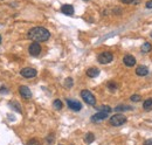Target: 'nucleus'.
I'll return each mask as SVG.
<instances>
[{
  "label": "nucleus",
  "instance_id": "1",
  "mask_svg": "<svg viewBox=\"0 0 152 145\" xmlns=\"http://www.w3.org/2000/svg\"><path fill=\"white\" fill-rule=\"evenodd\" d=\"M27 36H28V39L35 41V42H43L50 38V33L45 27H33L30 29Z\"/></svg>",
  "mask_w": 152,
  "mask_h": 145
},
{
  "label": "nucleus",
  "instance_id": "2",
  "mask_svg": "<svg viewBox=\"0 0 152 145\" xmlns=\"http://www.w3.org/2000/svg\"><path fill=\"white\" fill-rule=\"evenodd\" d=\"M81 97L83 98V101L87 103V104H89V105H95L96 104V98H95V96L91 94V91L89 90H87V89H84V90H82L81 91Z\"/></svg>",
  "mask_w": 152,
  "mask_h": 145
},
{
  "label": "nucleus",
  "instance_id": "3",
  "mask_svg": "<svg viewBox=\"0 0 152 145\" xmlns=\"http://www.w3.org/2000/svg\"><path fill=\"white\" fill-rule=\"evenodd\" d=\"M124 123H126V117L122 114H116L110 118V124L112 126H121Z\"/></svg>",
  "mask_w": 152,
  "mask_h": 145
},
{
  "label": "nucleus",
  "instance_id": "4",
  "mask_svg": "<svg viewBox=\"0 0 152 145\" xmlns=\"http://www.w3.org/2000/svg\"><path fill=\"white\" fill-rule=\"evenodd\" d=\"M98 62L99 63H102V64H108V63H110L112 60H114V55L110 53V52H103V53H101L99 55H98Z\"/></svg>",
  "mask_w": 152,
  "mask_h": 145
},
{
  "label": "nucleus",
  "instance_id": "5",
  "mask_svg": "<svg viewBox=\"0 0 152 145\" xmlns=\"http://www.w3.org/2000/svg\"><path fill=\"white\" fill-rule=\"evenodd\" d=\"M21 76H24L25 79H33L36 76L37 71L34 69V68H24L21 71H20Z\"/></svg>",
  "mask_w": 152,
  "mask_h": 145
},
{
  "label": "nucleus",
  "instance_id": "6",
  "mask_svg": "<svg viewBox=\"0 0 152 145\" xmlns=\"http://www.w3.org/2000/svg\"><path fill=\"white\" fill-rule=\"evenodd\" d=\"M28 50H30V54L32 56H37V55L41 53V46L39 45V42H35V41H34L30 46Z\"/></svg>",
  "mask_w": 152,
  "mask_h": 145
},
{
  "label": "nucleus",
  "instance_id": "7",
  "mask_svg": "<svg viewBox=\"0 0 152 145\" xmlns=\"http://www.w3.org/2000/svg\"><path fill=\"white\" fill-rule=\"evenodd\" d=\"M67 104L73 111H80L82 109V104L75 100H67Z\"/></svg>",
  "mask_w": 152,
  "mask_h": 145
},
{
  "label": "nucleus",
  "instance_id": "8",
  "mask_svg": "<svg viewBox=\"0 0 152 145\" xmlns=\"http://www.w3.org/2000/svg\"><path fill=\"white\" fill-rule=\"evenodd\" d=\"M108 116H109V113H105V111H98L97 114H95L94 116L91 117V122H92V123H97V122H99V120L105 119Z\"/></svg>",
  "mask_w": 152,
  "mask_h": 145
},
{
  "label": "nucleus",
  "instance_id": "9",
  "mask_svg": "<svg viewBox=\"0 0 152 145\" xmlns=\"http://www.w3.org/2000/svg\"><path fill=\"white\" fill-rule=\"evenodd\" d=\"M19 92H20L21 97L25 98V100L32 98V91L30 90V88L26 87V86H21V87L19 88Z\"/></svg>",
  "mask_w": 152,
  "mask_h": 145
},
{
  "label": "nucleus",
  "instance_id": "10",
  "mask_svg": "<svg viewBox=\"0 0 152 145\" xmlns=\"http://www.w3.org/2000/svg\"><path fill=\"white\" fill-rule=\"evenodd\" d=\"M123 62L128 67H133L136 64V58H133L132 55H125L124 58H123Z\"/></svg>",
  "mask_w": 152,
  "mask_h": 145
},
{
  "label": "nucleus",
  "instance_id": "11",
  "mask_svg": "<svg viewBox=\"0 0 152 145\" xmlns=\"http://www.w3.org/2000/svg\"><path fill=\"white\" fill-rule=\"evenodd\" d=\"M61 12L66 15H73L74 14V7L71 5H63L61 7Z\"/></svg>",
  "mask_w": 152,
  "mask_h": 145
},
{
  "label": "nucleus",
  "instance_id": "12",
  "mask_svg": "<svg viewBox=\"0 0 152 145\" xmlns=\"http://www.w3.org/2000/svg\"><path fill=\"white\" fill-rule=\"evenodd\" d=\"M148 73H149V69H148L145 66H139V67H137V69H136V74H137L138 76H145Z\"/></svg>",
  "mask_w": 152,
  "mask_h": 145
},
{
  "label": "nucleus",
  "instance_id": "13",
  "mask_svg": "<svg viewBox=\"0 0 152 145\" xmlns=\"http://www.w3.org/2000/svg\"><path fill=\"white\" fill-rule=\"evenodd\" d=\"M87 75L89 76V77H96V76H98L99 75V69L98 68H95V67H91L89 68L88 70H87Z\"/></svg>",
  "mask_w": 152,
  "mask_h": 145
},
{
  "label": "nucleus",
  "instance_id": "14",
  "mask_svg": "<svg viewBox=\"0 0 152 145\" xmlns=\"http://www.w3.org/2000/svg\"><path fill=\"white\" fill-rule=\"evenodd\" d=\"M94 141H95V136H94L92 132H88V133L84 136V142H86L87 144H90Z\"/></svg>",
  "mask_w": 152,
  "mask_h": 145
},
{
  "label": "nucleus",
  "instance_id": "15",
  "mask_svg": "<svg viewBox=\"0 0 152 145\" xmlns=\"http://www.w3.org/2000/svg\"><path fill=\"white\" fill-rule=\"evenodd\" d=\"M143 108H144V110H146V111L152 110V98H148V100L144 102Z\"/></svg>",
  "mask_w": 152,
  "mask_h": 145
},
{
  "label": "nucleus",
  "instance_id": "16",
  "mask_svg": "<svg viewBox=\"0 0 152 145\" xmlns=\"http://www.w3.org/2000/svg\"><path fill=\"white\" fill-rule=\"evenodd\" d=\"M151 49H152V46L150 42H144L142 45V52L143 53H149V52H151Z\"/></svg>",
  "mask_w": 152,
  "mask_h": 145
},
{
  "label": "nucleus",
  "instance_id": "17",
  "mask_svg": "<svg viewBox=\"0 0 152 145\" xmlns=\"http://www.w3.org/2000/svg\"><path fill=\"white\" fill-rule=\"evenodd\" d=\"M126 110H132V107H129V105H118L115 108V111L116 113H122V111H126Z\"/></svg>",
  "mask_w": 152,
  "mask_h": 145
},
{
  "label": "nucleus",
  "instance_id": "18",
  "mask_svg": "<svg viewBox=\"0 0 152 145\" xmlns=\"http://www.w3.org/2000/svg\"><path fill=\"white\" fill-rule=\"evenodd\" d=\"M53 105H54V108H55L56 110H61L62 107H63V104H62V102H61L60 100H55V101L53 102Z\"/></svg>",
  "mask_w": 152,
  "mask_h": 145
},
{
  "label": "nucleus",
  "instance_id": "19",
  "mask_svg": "<svg viewBox=\"0 0 152 145\" xmlns=\"http://www.w3.org/2000/svg\"><path fill=\"white\" fill-rule=\"evenodd\" d=\"M9 105H11L14 110H17L18 113H21V108H20V105H19V103H18V102H11V103H9Z\"/></svg>",
  "mask_w": 152,
  "mask_h": 145
},
{
  "label": "nucleus",
  "instance_id": "20",
  "mask_svg": "<svg viewBox=\"0 0 152 145\" xmlns=\"http://www.w3.org/2000/svg\"><path fill=\"white\" fill-rule=\"evenodd\" d=\"M98 111H105V113H109L110 114V111H111V108L110 107H108V105H102V107H97L96 108Z\"/></svg>",
  "mask_w": 152,
  "mask_h": 145
},
{
  "label": "nucleus",
  "instance_id": "21",
  "mask_svg": "<svg viewBox=\"0 0 152 145\" xmlns=\"http://www.w3.org/2000/svg\"><path fill=\"white\" fill-rule=\"evenodd\" d=\"M73 84H74V81H73V79H70V77L66 79V81H64V87L69 89V88L73 87Z\"/></svg>",
  "mask_w": 152,
  "mask_h": 145
},
{
  "label": "nucleus",
  "instance_id": "22",
  "mask_svg": "<svg viewBox=\"0 0 152 145\" xmlns=\"http://www.w3.org/2000/svg\"><path fill=\"white\" fill-rule=\"evenodd\" d=\"M130 100H131L132 102H139V101L142 100V96L138 95V94H135V95H132V96L130 97Z\"/></svg>",
  "mask_w": 152,
  "mask_h": 145
},
{
  "label": "nucleus",
  "instance_id": "23",
  "mask_svg": "<svg viewBox=\"0 0 152 145\" xmlns=\"http://www.w3.org/2000/svg\"><path fill=\"white\" fill-rule=\"evenodd\" d=\"M27 145H41V143L37 139H30V141H28Z\"/></svg>",
  "mask_w": 152,
  "mask_h": 145
},
{
  "label": "nucleus",
  "instance_id": "24",
  "mask_svg": "<svg viewBox=\"0 0 152 145\" xmlns=\"http://www.w3.org/2000/svg\"><path fill=\"white\" fill-rule=\"evenodd\" d=\"M108 88H109L111 91H114V90H116V89H117V84H116V83H114V82H110V83L108 84Z\"/></svg>",
  "mask_w": 152,
  "mask_h": 145
},
{
  "label": "nucleus",
  "instance_id": "25",
  "mask_svg": "<svg viewBox=\"0 0 152 145\" xmlns=\"http://www.w3.org/2000/svg\"><path fill=\"white\" fill-rule=\"evenodd\" d=\"M53 141H54V136H49V137L47 138V143H48V144H52Z\"/></svg>",
  "mask_w": 152,
  "mask_h": 145
},
{
  "label": "nucleus",
  "instance_id": "26",
  "mask_svg": "<svg viewBox=\"0 0 152 145\" xmlns=\"http://www.w3.org/2000/svg\"><path fill=\"white\" fill-rule=\"evenodd\" d=\"M146 8H152V0L146 2Z\"/></svg>",
  "mask_w": 152,
  "mask_h": 145
},
{
  "label": "nucleus",
  "instance_id": "27",
  "mask_svg": "<svg viewBox=\"0 0 152 145\" xmlns=\"http://www.w3.org/2000/svg\"><path fill=\"white\" fill-rule=\"evenodd\" d=\"M121 1L123 2V4H131L133 0H121Z\"/></svg>",
  "mask_w": 152,
  "mask_h": 145
},
{
  "label": "nucleus",
  "instance_id": "28",
  "mask_svg": "<svg viewBox=\"0 0 152 145\" xmlns=\"http://www.w3.org/2000/svg\"><path fill=\"white\" fill-rule=\"evenodd\" d=\"M144 145H152V139H148L146 142H145V144Z\"/></svg>",
  "mask_w": 152,
  "mask_h": 145
},
{
  "label": "nucleus",
  "instance_id": "29",
  "mask_svg": "<svg viewBox=\"0 0 152 145\" xmlns=\"http://www.w3.org/2000/svg\"><path fill=\"white\" fill-rule=\"evenodd\" d=\"M0 43H1V35H0Z\"/></svg>",
  "mask_w": 152,
  "mask_h": 145
},
{
  "label": "nucleus",
  "instance_id": "30",
  "mask_svg": "<svg viewBox=\"0 0 152 145\" xmlns=\"http://www.w3.org/2000/svg\"><path fill=\"white\" fill-rule=\"evenodd\" d=\"M151 38H152V32H151Z\"/></svg>",
  "mask_w": 152,
  "mask_h": 145
},
{
  "label": "nucleus",
  "instance_id": "31",
  "mask_svg": "<svg viewBox=\"0 0 152 145\" xmlns=\"http://www.w3.org/2000/svg\"><path fill=\"white\" fill-rule=\"evenodd\" d=\"M86 1H87V0H86Z\"/></svg>",
  "mask_w": 152,
  "mask_h": 145
}]
</instances>
